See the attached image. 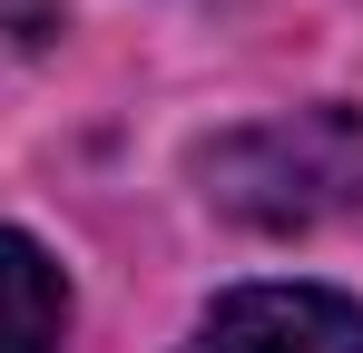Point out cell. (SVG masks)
I'll return each instance as SVG.
<instances>
[{
  "label": "cell",
  "instance_id": "obj_1",
  "mask_svg": "<svg viewBox=\"0 0 363 353\" xmlns=\"http://www.w3.org/2000/svg\"><path fill=\"white\" fill-rule=\"evenodd\" d=\"M206 186L245 226H324V216L363 206V118L354 108L255 118L206 147Z\"/></svg>",
  "mask_w": 363,
  "mask_h": 353
},
{
  "label": "cell",
  "instance_id": "obj_4",
  "mask_svg": "<svg viewBox=\"0 0 363 353\" xmlns=\"http://www.w3.org/2000/svg\"><path fill=\"white\" fill-rule=\"evenodd\" d=\"M50 30H60V0H0V40L30 50V40H50Z\"/></svg>",
  "mask_w": 363,
  "mask_h": 353
},
{
  "label": "cell",
  "instance_id": "obj_3",
  "mask_svg": "<svg viewBox=\"0 0 363 353\" xmlns=\"http://www.w3.org/2000/svg\"><path fill=\"white\" fill-rule=\"evenodd\" d=\"M60 324H69L60 265H50L30 235L0 226V353H60Z\"/></svg>",
  "mask_w": 363,
  "mask_h": 353
},
{
  "label": "cell",
  "instance_id": "obj_2",
  "mask_svg": "<svg viewBox=\"0 0 363 353\" xmlns=\"http://www.w3.org/2000/svg\"><path fill=\"white\" fill-rule=\"evenodd\" d=\"M186 353H363V304L324 285H245L186 334Z\"/></svg>",
  "mask_w": 363,
  "mask_h": 353
}]
</instances>
